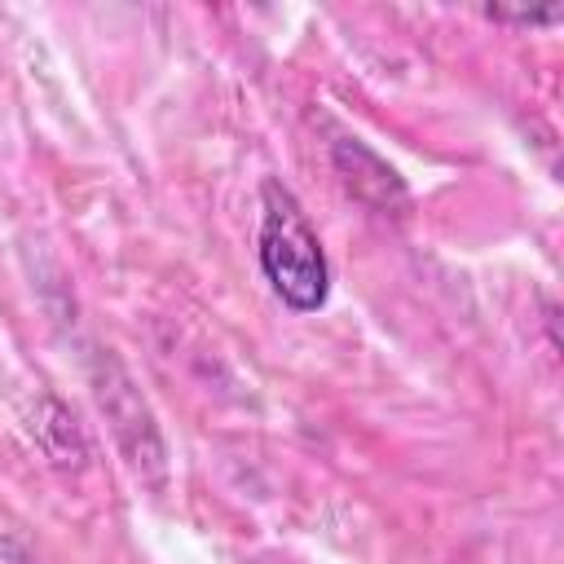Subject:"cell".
Segmentation results:
<instances>
[{"mask_svg": "<svg viewBox=\"0 0 564 564\" xmlns=\"http://www.w3.org/2000/svg\"><path fill=\"white\" fill-rule=\"evenodd\" d=\"M256 260L273 295L291 313H317L330 295V260L326 247L300 207V198L282 181L260 185V234H256Z\"/></svg>", "mask_w": 564, "mask_h": 564, "instance_id": "obj_1", "label": "cell"}, {"mask_svg": "<svg viewBox=\"0 0 564 564\" xmlns=\"http://www.w3.org/2000/svg\"><path fill=\"white\" fill-rule=\"evenodd\" d=\"M485 18L516 26H551L564 18V4H485Z\"/></svg>", "mask_w": 564, "mask_h": 564, "instance_id": "obj_3", "label": "cell"}, {"mask_svg": "<svg viewBox=\"0 0 564 564\" xmlns=\"http://www.w3.org/2000/svg\"><path fill=\"white\" fill-rule=\"evenodd\" d=\"M330 159H335V172H339L344 189H348L352 198H361L366 207H375V212H383V216H388V212L401 216V212L410 207V194H405L397 167L383 163L366 141L339 137L335 150H330Z\"/></svg>", "mask_w": 564, "mask_h": 564, "instance_id": "obj_2", "label": "cell"}, {"mask_svg": "<svg viewBox=\"0 0 564 564\" xmlns=\"http://www.w3.org/2000/svg\"><path fill=\"white\" fill-rule=\"evenodd\" d=\"M0 564H40V555H35V551H26L18 538L0 533Z\"/></svg>", "mask_w": 564, "mask_h": 564, "instance_id": "obj_4", "label": "cell"}]
</instances>
